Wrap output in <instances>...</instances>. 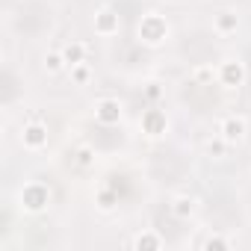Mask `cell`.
Segmentation results:
<instances>
[{"instance_id":"obj_1","label":"cell","mask_w":251,"mask_h":251,"mask_svg":"<svg viewBox=\"0 0 251 251\" xmlns=\"http://www.w3.org/2000/svg\"><path fill=\"white\" fill-rule=\"evenodd\" d=\"M169 36H172V24L160 12H145L136 24V39L145 48H160V45L169 42Z\"/></svg>"},{"instance_id":"obj_2","label":"cell","mask_w":251,"mask_h":251,"mask_svg":"<svg viewBox=\"0 0 251 251\" xmlns=\"http://www.w3.org/2000/svg\"><path fill=\"white\" fill-rule=\"evenodd\" d=\"M18 204H21V210L30 213V216L45 213L48 204H50V186L42 183V180H30V183H24L21 192H18Z\"/></svg>"},{"instance_id":"obj_14","label":"cell","mask_w":251,"mask_h":251,"mask_svg":"<svg viewBox=\"0 0 251 251\" xmlns=\"http://www.w3.org/2000/svg\"><path fill=\"white\" fill-rule=\"evenodd\" d=\"M62 56H65V62H68V68H71V65H77V62H86L89 48H86V42H68V45H62Z\"/></svg>"},{"instance_id":"obj_20","label":"cell","mask_w":251,"mask_h":251,"mask_svg":"<svg viewBox=\"0 0 251 251\" xmlns=\"http://www.w3.org/2000/svg\"><path fill=\"white\" fill-rule=\"evenodd\" d=\"M92 160H95V151H92L89 145H83V148L77 151V163H80V166H92Z\"/></svg>"},{"instance_id":"obj_7","label":"cell","mask_w":251,"mask_h":251,"mask_svg":"<svg viewBox=\"0 0 251 251\" xmlns=\"http://www.w3.org/2000/svg\"><path fill=\"white\" fill-rule=\"evenodd\" d=\"M139 127H142V133H145L148 139H160V136H166V130H169V118H166L163 109L148 106V109L139 115Z\"/></svg>"},{"instance_id":"obj_3","label":"cell","mask_w":251,"mask_h":251,"mask_svg":"<svg viewBox=\"0 0 251 251\" xmlns=\"http://www.w3.org/2000/svg\"><path fill=\"white\" fill-rule=\"evenodd\" d=\"M245 77H248V71H245V62L239 56H225L219 62V86L222 89L233 92V89L245 86Z\"/></svg>"},{"instance_id":"obj_16","label":"cell","mask_w":251,"mask_h":251,"mask_svg":"<svg viewBox=\"0 0 251 251\" xmlns=\"http://www.w3.org/2000/svg\"><path fill=\"white\" fill-rule=\"evenodd\" d=\"M42 68H45L48 74H59V71H68V62H65L62 50H48L45 59H42Z\"/></svg>"},{"instance_id":"obj_17","label":"cell","mask_w":251,"mask_h":251,"mask_svg":"<svg viewBox=\"0 0 251 251\" xmlns=\"http://www.w3.org/2000/svg\"><path fill=\"white\" fill-rule=\"evenodd\" d=\"M227 148H230V145H227L219 133H216L213 139H207V142H204V151H207V157H213V160H225Z\"/></svg>"},{"instance_id":"obj_18","label":"cell","mask_w":251,"mask_h":251,"mask_svg":"<svg viewBox=\"0 0 251 251\" xmlns=\"http://www.w3.org/2000/svg\"><path fill=\"white\" fill-rule=\"evenodd\" d=\"M201 248H216V251H227V248H233V242H230L227 236H219V233H213V236H207V239L201 242Z\"/></svg>"},{"instance_id":"obj_8","label":"cell","mask_w":251,"mask_h":251,"mask_svg":"<svg viewBox=\"0 0 251 251\" xmlns=\"http://www.w3.org/2000/svg\"><path fill=\"white\" fill-rule=\"evenodd\" d=\"M21 145H24V151H30V154L45 151V148H48V127H45L42 121H27L24 127H21Z\"/></svg>"},{"instance_id":"obj_11","label":"cell","mask_w":251,"mask_h":251,"mask_svg":"<svg viewBox=\"0 0 251 251\" xmlns=\"http://www.w3.org/2000/svg\"><path fill=\"white\" fill-rule=\"evenodd\" d=\"M163 245H166V239H163L157 230H151V227L142 230V233H136V236L130 239V248H133V251H160Z\"/></svg>"},{"instance_id":"obj_19","label":"cell","mask_w":251,"mask_h":251,"mask_svg":"<svg viewBox=\"0 0 251 251\" xmlns=\"http://www.w3.org/2000/svg\"><path fill=\"white\" fill-rule=\"evenodd\" d=\"M145 98H148L151 103H157V100L163 98V86H160V83H148V86H145Z\"/></svg>"},{"instance_id":"obj_6","label":"cell","mask_w":251,"mask_h":251,"mask_svg":"<svg viewBox=\"0 0 251 251\" xmlns=\"http://www.w3.org/2000/svg\"><path fill=\"white\" fill-rule=\"evenodd\" d=\"M219 136L230 145V148H236V145H242L245 142V136H248V121H245V115H225L222 118V124H219Z\"/></svg>"},{"instance_id":"obj_10","label":"cell","mask_w":251,"mask_h":251,"mask_svg":"<svg viewBox=\"0 0 251 251\" xmlns=\"http://www.w3.org/2000/svg\"><path fill=\"white\" fill-rule=\"evenodd\" d=\"M169 210H172V216L175 219H192L195 216V210H198V198L195 195H186V192H180V195H175L172 198V204H169Z\"/></svg>"},{"instance_id":"obj_12","label":"cell","mask_w":251,"mask_h":251,"mask_svg":"<svg viewBox=\"0 0 251 251\" xmlns=\"http://www.w3.org/2000/svg\"><path fill=\"white\" fill-rule=\"evenodd\" d=\"M192 83L195 86H213V83H219V65H213V62L195 65L192 68Z\"/></svg>"},{"instance_id":"obj_15","label":"cell","mask_w":251,"mask_h":251,"mask_svg":"<svg viewBox=\"0 0 251 251\" xmlns=\"http://www.w3.org/2000/svg\"><path fill=\"white\" fill-rule=\"evenodd\" d=\"M115 204H118V192H115V189L100 186V189L95 192V207H98L100 213H112V210H115Z\"/></svg>"},{"instance_id":"obj_4","label":"cell","mask_w":251,"mask_h":251,"mask_svg":"<svg viewBox=\"0 0 251 251\" xmlns=\"http://www.w3.org/2000/svg\"><path fill=\"white\" fill-rule=\"evenodd\" d=\"M92 115H95V121L100 127H115V124H121V118H124V106H121L118 98H100V100L92 103Z\"/></svg>"},{"instance_id":"obj_9","label":"cell","mask_w":251,"mask_h":251,"mask_svg":"<svg viewBox=\"0 0 251 251\" xmlns=\"http://www.w3.org/2000/svg\"><path fill=\"white\" fill-rule=\"evenodd\" d=\"M236 30H239V15H236L233 9H222V12L213 15V33H216V36L227 39V36H233Z\"/></svg>"},{"instance_id":"obj_13","label":"cell","mask_w":251,"mask_h":251,"mask_svg":"<svg viewBox=\"0 0 251 251\" xmlns=\"http://www.w3.org/2000/svg\"><path fill=\"white\" fill-rule=\"evenodd\" d=\"M68 77H71V86L83 89V86H89V83L95 80V68H92L89 62H77V65L68 68Z\"/></svg>"},{"instance_id":"obj_5","label":"cell","mask_w":251,"mask_h":251,"mask_svg":"<svg viewBox=\"0 0 251 251\" xmlns=\"http://www.w3.org/2000/svg\"><path fill=\"white\" fill-rule=\"evenodd\" d=\"M92 27H95V36L112 39V36H118V30H121V15H118L112 6H98L95 15H92Z\"/></svg>"}]
</instances>
